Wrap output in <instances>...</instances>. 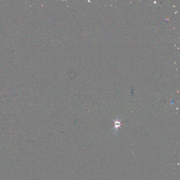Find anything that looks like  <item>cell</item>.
<instances>
[{"label": "cell", "instance_id": "cell-1", "mask_svg": "<svg viewBox=\"0 0 180 180\" xmlns=\"http://www.w3.org/2000/svg\"><path fill=\"white\" fill-rule=\"evenodd\" d=\"M111 119L114 122V125L115 126L114 128H113L112 130H114V134H118V128H120L121 129H122V127H121L122 124L121 123V122L123 120V119H121V118L119 117V116H118L116 119V120H114L113 118Z\"/></svg>", "mask_w": 180, "mask_h": 180}]
</instances>
